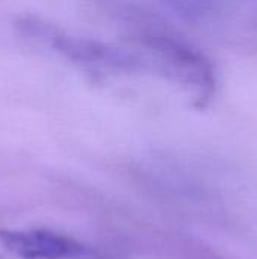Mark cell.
I'll list each match as a JSON object with an SVG mask.
<instances>
[{"mask_svg": "<svg viewBox=\"0 0 257 259\" xmlns=\"http://www.w3.org/2000/svg\"><path fill=\"white\" fill-rule=\"evenodd\" d=\"M144 46L155 53L164 73L186 85L198 103H206L215 90V74L204 56L185 42L162 33H147Z\"/></svg>", "mask_w": 257, "mask_h": 259, "instance_id": "cell-1", "label": "cell"}, {"mask_svg": "<svg viewBox=\"0 0 257 259\" xmlns=\"http://www.w3.org/2000/svg\"><path fill=\"white\" fill-rule=\"evenodd\" d=\"M36 29L39 30V36L45 38L56 50L64 53L67 58L98 73L139 71L147 65L142 56L133 55L126 50H120L95 41L65 36L58 33L56 30L44 29V26H38Z\"/></svg>", "mask_w": 257, "mask_h": 259, "instance_id": "cell-2", "label": "cell"}, {"mask_svg": "<svg viewBox=\"0 0 257 259\" xmlns=\"http://www.w3.org/2000/svg\"><path fill=\"white\" fill-rule=\"evenodd\" d=\"M0 244L20 259H77L88 252L79 241L47 229L0 231Z\"/></svg>", "mask_w": 257, "mask_h": 259, "instance_id": "cell-3", "label": "cell"}]
</instances>
